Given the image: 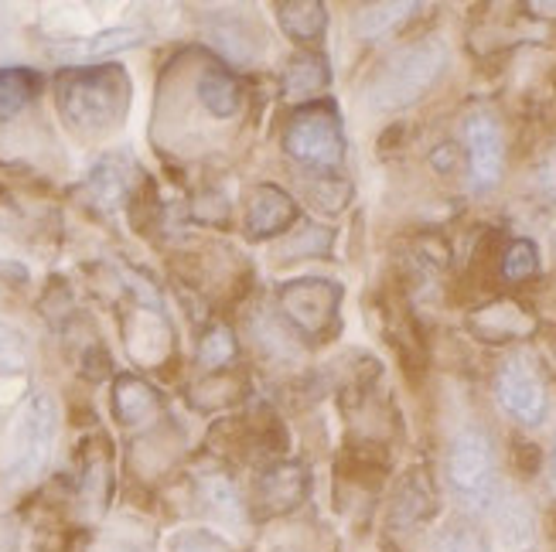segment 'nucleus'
<instances>
[{
	"label": "nucleus",
	"instance_id": "nucleus-1",
	"mask_svg": "<svg viewBox=\"0 0 556 552\" xmlns=\"http://www.w3.org/2000/svg\"><path fill=\"white\" fill-rule=\"evenodd\" d=\"M130 76L124 65H83L65 68L55 82V103L68 127L100 133L116 127L130 110Z\"/></svg>",
	"mask_w": 556,
	"mask_h": 552
},
{
	"label": "nucleus",
	"instance_id": "nucleus-2",
	"mask_svg": "<svg viewBox=\"0 0 556 552\" xmlns=\"http://www.w3.org/2000/svg\"><path fill=\"white\" fill-rule=\"evenodd\" d=\"M447 68V48L444 41H417L393 52L369 82V106L382 113H396L420 103L424 95L438 86L441 72Z\"/></svg>",
	"mask_w": 556,
	"mask_h": 552
},
{
	"label": "nucleus",
	"instance_id": "nucleus-3",
	"mask_svg": "<svg viewBox=\"0 0 556 552\" xmlns=\"http://www.w3.org/2000/svg\"><path fill=\"white\" fill-rule=\"evenodd\" d=\"M447 482L462 505L481 512L495 505L498 495V471H495V447L492 437L478 426H465L451 440L447 450Z\"/></svg>",
	"mask_w": 556,
	"mask_h": 552
},
{
	"label": "nucleus",
	"instance_id": "nucleus-4",
	"mask_svg": "<svg viewBox=\"0 0 556 552\" xmlns=\"http://www.w3.org/2000/svg\"><path fill=\"white\" fill-rule=\"evenodd\" d=\"M59 437V406L48 393H35L14 423L11 440V461H8V482L28 485L45 471L52 447Z\"/></svg>",
	"mask_w": 556,
	"mask_h": 552
},
{
	"label": "nucleus",
	"instance_id": "nucleus-5",
	"mask_svg": "<svg viewBox=\"0 0 556 552\" xmlns=\"http://www.w3.org/2000/svg\"><path fill=\"white\" fill-rule=\"evenodd\" d=\"M283 151L311 171H334L345 161V137L334 106H301L283 130Z\"/></svg>",
	"mask_w": 556,
	"mask_h": 552
},
{
	"label": "nucleus",
	"instance_id": "nucleus-6",
	"mask_svg": "<svg viewBox=\"0 0 556 552\" xmlns=\"http://www.w3.org/2000/svg\"><path fill=\"white\" fill-rule=\"evenodd\" d=\"M338 307H342V286L334 280L301 277L283 283L280 310L287 324H294L304 338H325L338 328Z\"/></svg>",
	"mask_w": 556,
	"mask_h": 552
},
{
	"label": "nucleus",
	"instance_id": "nucleus-7",
	"mask_svg": "<svg viewBox=\"0 0 556 552\" xmlns=\"http://www.w3.org/2000/svg\"><path fill=\"white\" fill-rule=\"evenodd\" d=\"M495 396L502 410L522 426H540L546 420V386L526 355H513L498 365Z\"/></svg>",
	"mask_w": 556,
	"mask_h": 552
},
{
	"label": "nucleus",
	"instance_id": "nucleus-8",
	"mask_svg": "<svg viewBox=\"0 0 556 552\" xmlns=\"http://www.w3.org/2000/svg\"><path fill=\"white\" fill-rule=\"evenodd\" d=\"M465 143H468L471 184L478 191L498 188V181L505 175V137H502L498 119L485 110L471 113L468 124H465Z\"/></svg>",
	"mask_w": 556,
	"mask_h": 552
},
{
	"label": "nucleus",
	"instance_id": "nucleus-9",
	"mask_svg": "<svg viewBox=\"0 0 556 552\" xmlns=\"http://www.w3.org/2000/svg\"><path fill=\"white\" fill-rule=\"evenodd\" d=\"M311 474L298 461H280L267 467L256 482V509L263 515H287L307 498Z\"/></svg>",
	"mask_w": 556,
	"mask_h": 552
},
{
	"label": "nucleus",
	"instance_id": "nucleus-10",
	"mask_svg": "<svg viewBox=\"0 0 556 552\" xmlns=\"http://www.w3.org/2000/svg\"><path fill=\"white\" fill-rule=\"evenodd\" d=\"M468 328L485 345H513V342H526L536 331V318L516 300H495L475 310L468 318Z\"/></svg>",
	"mask_w": 556,
	"mask_h": 552
},
{
	"label": "nucleus",
	"instance_id": "nucleus-11",
	"mask_svg": "<svg viewBox=\"0 0 556 552\" xmlns=\"http://www.w3.org/2000/svg\"><path fill=\"white\" fill-rule=\"evenodd\" d=\"M298 202L290 198V191L277 184H256L247 202V235L250 239H274L283 235L290 226L298 222Z\"/></svg>",
	"mask_w": 556,
	"mask_h": 552
},
{
	"label": "nucleus",
	"instance_id": "nucleus-12",
	"mask_svg": "<svg viewBox=\"0 0 556 552\" xmlns=\"http://www.w3.org/2000/svg\"><path fill=\"white\" fill-rule=\"evenodd\" d=\"M433 512H438V495H433V485H430V471L414 467L400 482V491L393 498L390 529L414 532V529H420L424 522H430Z\"/></svg>",
	"mask_w": 556,
	"mask_h": 552
},
{
	"label": "nucleus",
	"instance_id": "nucleus-13",
	"mask_svg": "<svg viewBox=\"0 0 556 552\" xmlns=\"http://www.w3.org/2000/svg\"><path fill=\"white\" fill-rule=\"evenodd\" d=\"M89 198L100 205L103 211H116L127 202L130 188H134V164L124 154H106L89 167Z\"/></svg>",
	"mask_w": 556,
	"mask_h": 552
},
{
	"label": "nucleus",
	"instance_id": "nucleus-14",
	"mask_svg": "<svg viewBox=\"0 0 556 552\" xmlns=\"http://www.w3.org/2000/svg\"><path fill=\"white\" fill-rule=\"evenodd\" d=\"M161 410V396L151 382L140 375H119L113 382V413L124 426H143L151 423Z\"/></svg>",
	"mask_w": 556,
	"mask_h": 552
},
{
	"label": "nucleus",
	"instance_id": "nucleus-15",
	"mask_svg": "<svg viewBox=\"0 0 556 552\" xmlns=\"http://www.w3.org/2000/svg\"><path fill=\"white\" fill-rule=\"evenodd\" d=\"M195 95L215 119H229L239 113V106H243V86H239V79L229 76L226 68H215V65L199 76Z\"/></svg>",
	"mask_w": 556,
	"mask_h": 552
},
{
	"label": "nucleus",
	"instance_id": "nucleus-16",
	"mask_svg": "<svg viewBox=\"0 0 556 552\" xmlns=\"http://www.w3.org/2000/svg\"><path fill=\"white\" fill-rule=\"evenodd\" d=\"M277 21L280 28L290 41L298 44H311L325 38L328 31V8L321 4V0H290V4H280L277 8Z\"/></svg>",
	"mask_w": 556,
	"mask_h": 552
},
{
	"label": "nucleus",
	"instance_id": "nucleus-17",
	"mask_svg": "<svg viewBox=\"0 0 556 552\" xmlns=\"http://www.w3.org/2000/svg\"><path fill=\"white\" fill-rule=\"evenodd\" d=\"M41 92V76L28 65H8L0 68V124H8L17 113L31 106Z\"/></svg>",
	"mask_w": 556,
	"mask_h": 552
},
{
	"label": "nucleus",
	"instance_id": "nucleus-18",
	"mask_svg": "<svg viewBox=\"0 0 556 552\" xmlns=\"http://www.w3.org/2000/svg\"><path fill=\"white\" fill-rule=\"evenodd\" d=\"M328 82H331V72H328V62L321 55H298V59H290L283 68V95L294 103L325 92Z\"/></svg>",
	"mask_w": 556,
	"mask_h": 552
},
{
	"label": "nucleus",
	"instance_id": "nucleus-19",
	"mask_svg": "<svg viewBox=\"0 0 556 552\" xmlns=\"http://www.w3.org/2000/svg\"><path fill=\"white\" fill-rule=\"evenodd\" d=\"M420 4H409V0H400V4H372L355 17V35L362 41H379L390 31H396L400 24L409 21V14H417Z\"/></svg>",
	"mask_w": 556,
	"mask_h": 552
},
{
	"label": "nucleus",
	"instance_id": "nucleus-20",
	"mask_svg": "<svg viewBox=\"0 0 556 552\" xmlns=\"http://www.w3.org/2000/svg\"><path fill=\"white\" fill-rule=\"evenodd\" d=\"M140 41H143V31L134 28V24H124V28H106L100 35H89V38L76 41V48H68V55L79 62H96V59L124 52V48H137Z\"/></svg>",
	"mask_w": 556,
	"mask_h": 552
},
{
	"label": "nucleus",
	"instance_id": "nucleus-21",
	"mask_svg": "<svg viewBox=\"0 0 556 552\" xmlns=\"http://www.w3.org/2000/svg\"><path fill=\"white\" fill-rule=\"evenodd\" d=\"M498 270H502V280H509V283L533 280L540 273V249L533 239H513V243L502 249Z\"/></svg>",
	"mask_w": 556,
	"mask_h": 552
},
{
	"label": "nucleus",
	"instance_id": "nucleus-22",
	"mask_svg": "<svg viewBox=\"0 0 556 552\" xmlns=\"http://www.w3.org/2000/svg\"><path fill=\"white\" fill-rule=\"evenodd\" d=\"M232 358H236V334L226 324L208 328L199 345V365L205 372H215V369H226Z\"/></svg>",
	"mask_w": 556,
	"mask_h": 552
},
{
	"label": "nucleus",
	"instance_id": "nucleus-23",
	"mask_svg": "<svg viewBox=\"0 0 556 552\" xmlns=\"http://www.w3.org/2000/svg\"><path fill=\"white\" fill-rule=\"evenodd\" d=\"M199 491H202L205 505L212 512H219L223 518H236L239 515V491H236V485L229 482L226 474H208V477H202Z\"/></svg>",
	"mask_w": 556,
	"mask_h": 552
},
{
	"label": "nucleus",
	"instance_id": "nucleus-24",
	"mask_svg": "<svg viewBox=\"0 0 556 552\" xmlns=\"http://www.w3.org/2000/svg\"><path fill=\"white\" fill-rule=\"evenodd\" d=\"M498 525H502L505 542H509L513 549H529V545H533V515H529V509L519 505V501L502 505Z\"/></svg>",
	"mask_w": 556,
	"mask_h": 552
},
{
	"label": "nucleus",
	"instance_id": "nucleus-25",
	"mask_svg": "<svg viewBox=\"0 0 556 552\" xmlns=\"http://www.w3.org/2000/svg\"><path fill=\"white\" fill-rule=\"evenodd\" d=\"M28 369V342L11 324L0 321V375H17Z\"/></svg>",
	"mask_w": 556,
	"mask_h": 552
},
{
	"label": "nucleus",
	"instance_id": "nucleus-26",
	"mask_svg": "<svg viewBox=\"0 0 556 552\" xmlns=\"http://www.w3.org/2000/svg\"><path fill=\"white\" fill-rule=\"evenodd\" d=\"M438 552H492V549L475 525H451L438 539Z\"/></svg>",
	"mask_w": 556,
	"mask_h": 552
},
{
	"label": "nucleus",
	"instance_id": "nucleus-27",
	"mask_svg": "<svg viewBox=\"0 0 556 552\" xmlns=\"http://www.w3.org/2000/svg\"><path fill=\"white\" fill-rule=\"evenodd\" d=\"M172 552H232V545L208 529H185L172 539Z\"/></svg>",
	"mask_w": 556,
	"mask_h": 552
},
{
	"label": "nucleus",
	"instance_id": "nucleus-28",
	"mask_svg": "<svg viewBox=\"0 0 556 552\" xmlns=\"http://www.w3.org/2000/svg\"><path fill=\"white\" fill-rule=\"evenodd\" d=\"M331 243H334V235H331V229H307V232H301V235H294V243H287L283 246V256H328L331 253Z\"/></svg>",
	"mask_w": 556,
	"mask_h": 552
},
{
	"label": "nucleus",
	"instance_id": "nucleus-29",
	"mask_svg": "<svg viewBox=\"0 0 556 552\" xmlns=\"http://www.w3.org/2000/svg\"><path fill=\"white\" fill-rule=\"evenodd\" d=\"M536 188L543 191L546 202L556 205V147H549L536 164Z\"/></svg>",
	"mask_w": 556,
	"mask_h": 552
},
{
	"label": "nucleus",
	"instance_id": "nucleus-30",
	"mask_svg": "<svg viewBox=\"0 0 556 552\" xmlns=\"http://www.w3.org/2000/svg\"><path fill=\"white\" fill-rule=\"evenodd\" d=\"M516 467H522L526 474L540 471V447L536 444H516Z\"/></svg>",
	"mask_w": 556,
	"mask_h": 552
},
{
	"label": "nucleus",
	"instance_id": "nucleus-31",
	"mask_svg": "<svg viewBox=\"0 0 556 552\" xmlns=\"http://www.w3.org/2000/svg\"><path fill=\"white\" fill-rule=\"evenodd\" d=\"M433 167H438V171H454V164H457V147H454V143H444V147H438V151H433Z\"/></svg>",
	"mask_w": 556,
	"mask_h": 552
},
{
	"label": "nucleus",
	"instance_id": "nucleus-32",
	"mask_svg": "<svg viewBox=\"0 0 556 552\" xmlns=\"http://www.w3.org/2000/svg\"><path fill=\"white\" fill-rule=\"evenodd\" d=\"M113 552H143V549H137V545H119V549H113Z\"/></svg>",
	"mask_w": 556,
	"mask_h": 552
},
{
	"label": "nucleus",
	"instance_id": "nucleus-33",
	"mask_svg": "<svg viewBox=\"0 0 556 552\" xmlns=\"http://www.w3.org/2000/svg\"><path fill=\"white\" fill-rule=\"evenodd\" d=\"M553 482H556V440H553Z\"/></svg>",
	"mask_w": 556,
	"mask_h": 552
}]
</instances>
